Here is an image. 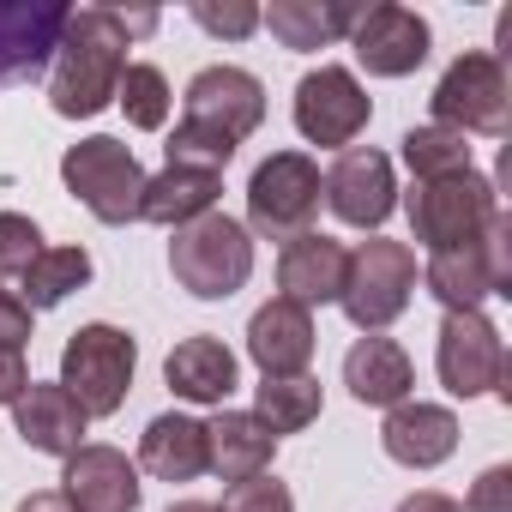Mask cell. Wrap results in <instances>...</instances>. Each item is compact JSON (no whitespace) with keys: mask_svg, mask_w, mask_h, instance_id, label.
Masks as SVG:
<instances>
[{"mask_svg":"<svg viewBox=\"0 0 512 512\" xmlns=\"http://www.w3.org/2000/svg\"><path fill=\"white\" fill-rule=\"evenodd\" d=\"M139 470L157 476V482H193V476H205V422L181 416V410L151 416L145 434H139Z\"/></svg>","mask_w":512,"mask_h":512,"instance_id":"cb8c5ba5","label":"cell"},{"mask_svg":"<svg viewBox=\"0 0 512 512\" xmlns=\"http://www.w3.org/2000/svg\"><path fill=\"white\" fill-rule=\"evenodd\" d=\"M344 272H350V247L332 241L326 229H308V235L284 241V253H278V290H284V302H296L308 314L344 296Z\"/></svg>","mask_w":512,"mask_h":512,"instance_id":"9a60e30c","label":"cell"},{"mask_svg":"<svg viewBox=\"0 0 512 512\" xmlns=\"http://www.w3.org/2000/svg\"><path fill=\"white\" fill-rule=\"evenodd\" d=\"M61 181L67 193L109 229L121 223H139V193H145V169L133 157V145L109 139V133H91L79 145L61 151Z\"/></svg>","mask_w":512,"mask_h":512,"instance_id":"5b68a950","label":"cell"},{"mask_svg":"<svg viewBox=\"0 0 512 512\" xmlns=\"http://www.w3.org/2000/svg\"><path fill=\"white\" fill-rule=\"evenodd\" d=\"M344 386H350V398L368 404V410H392V404H404L410 386H416L410 350L392 344V338H374V332L356 338L350 356H344Z\"/></svg>","mask_w":512,"mask_h":512,"instance_id":"7402d4cb","label":"cell"},{"mask_svg":"<svg viewBox=\"0 0 512 512\" xmlns=\"http://www.w3.org/2000/svg\"><path fill=\"white\" fill-rule=\"evenodd\" d=\"M464 512H512V464H488L470 488V500H458Z\"/></svg>","mask_w":512,"mask_h":512,"instance_id":"836d02e7","label":"cell"},{"mask_svg":"<svg viewBox=\"0 0 512 512\" xmlns=\"http://www.w3.org/2000/svg\"><path fill=\"white\" fill-rule=\"evenodd\" d=\"M422 284H428V296H434L446 314H482V302L494 296V272H488V260H482V235H476L470 247L428 253Z\"/></svg>","mask_w":512,"mask_h":512,"instance_id":"484cf974","label":"cell"},{"mask_svg":"<svg viewBox=\"0 0 512 512\" xmlns=\"http://www.w3.org/2000/svg\"><path fill=\"white\" fill-rule=\"evenodd\" d=\"M380 446L392 464L404 470H434L458 452V416L446 404H422V398H404L386 410V428H380Z\"/></svg>","mask_w":512,"mask_h":512,"instance_id":"e0dca14e","label":"cell"},{"mask_svg":"<svg viewBox=\"0 0 512 512\" xmlns=\"http://www.w3.org/2000/svg\"><path fill=\"white\" fill-rule=\"evenodd\" d=\"M278 458V434L253 416V410H217L205 422V470L223 482H247V476H266Z\"/></svg>","mask_w":512,"mask_h":512,"instance_id":"d6986e66","label":"cell"},{"mask_svg":"<svg viewBox=\"0 0 512 512\" xmlns=\"http://www.w3.org/2000/svg\"><path fill=\"white\" fill-rule=\"evenodd\" d=\"M193 25L199 31H211V37H229V43H241V37H253L260 31V7H247V0H229V7H211V0H193Z\"/></svg>","mask_w":512,"mask_h":512,"instance_id":"d6a6232c","label":"cell"},{"mask_svg":"<svg viewBox=\"0 0 512 512\" xmlns=\"http://www.w3.org/2000/svg\"><path fill=\"white\" fill-rule=\"evenodd\" d=\"M398 512H464V506L452 494H440V488H416V494L398 500Z\"/></svg>","mask_w":512,"mask_h":512,"instance_id":"8d00e7d4","label":"cell"},{"mask_svg":"<svg viewBox=\"0 0 512 512\" xmlns=\"http://www.w3.org/2000/svg\"><path fill=\"white\" fill-rule=\"evenodd\" d=\"M428 109H434V127H452V133H464V139H470V133L500 139V133H506V109H512L506 61H500V55H482V49L458 55V61L440 73Z\"/></svg>","mask_w":512,"mask_h":512,"instance_id":"9c48e42d","label":"cell"},{"mask_svg":"<svg viewBox=\"0 0 512 512\" xmlns=\"http://www.w3.org/2000/svg\"><path fill=\"white\" fill-rule=\"evenodd\" d=\"M31 344V308L19 302V290L0 284V350H25Z\"/></svg>","mask_w":512,"mask_h":512,"instance_id":"e575fe53","label":"cell"},{"mask_svg":"<svg viewBox=\"0 0 512 512\" xmlns=\"http://www.w3.org/2000/svg\"><path fill=\"white\" fill-rule=\"evenodd\" d=\"M247 356L260 368V380H278V374H308L314 362V314L272 296L260 314L247 320Z\"/></svg>","mask_w":512,"mask_h":512,"instance_id":"ac0fdd59","label":"cell"},{"mask_svg":"<svg viewBox=\"0 0 512 512\" xmlns=\"http://www.w3.org/2000/svg\"><path fill=\"white\" fill-rule=\"evenodd\" d=\"M320 199H326L320 163L308 151H272L260 169H253V181H247V235L296 241V235L314 229Z\"/></svg>","mask_w":512,"mask_h":512,"instance_id":"277c9868","label":"cell"},{"mask_svg":"<svg viewBox=\"0 0 512 512\" xmlns=\"http://www.w3.org/2000/svg\"><path fill=\"white\" fill-rule=\"evenodd\" d=\"M25 386H31V374H25V350H0V404H19L25 398Z\"/></svg>","mask_w":512,"mask_h":512,"instance_id":"d590c367","label":"cell"},{"mask_svg":"<svg viewBox=\"0 0 512 512\" xmlns=\"http://www.w3.org/2000/svg\"><path fill=\"white\" fill-rule=\"evenodd\" d=\"M416 296V247L410 241H386V235H368L356 253H350V272H344V296L338 308L350 314L356 332H386Z\"/></svg>","mask_w":512,"mask_h":512,"instance_id":"8992f818","label":"cell"},{"mask_svg":"<svg viewBox=\"0 0 512 512\" xmlns=\"http://www.w3.org/2000/svg\"><path fill=\"white\" fill-rule=\"evenodd\" d=\"M13 428H19V440L31 446V452H43V458H73L79 446H85V428H91V416L67 398V386L61 380H49V386H25V398L13 404Z\"/></svg>","mask_w":512,"mask_h":512,"instance_id":"ffe728a7","label":"cell"},{"mask_svg":"<svg viewBox=\"0 0 512 512\" xmlns=\"http://www.w3.org/2000/svg\"><path fill=\"white\" fill-rule=\"evenodd\" d=\"M404 211H410L416 247L452 253V247H470V241L488 229V217L500 211V193H494V181H482L476 169H464V175L416 181V187L404 193Z\"/></svg>","mask_w":512,"mask_h":512,"instance_id":"52a82bcc","label":"cell"},{"mask_svg":"<svg viewBox=\"0 0 512 512\" xmlns=\"http://www.w3.org/2000/svg\"><path fill=\"white\" fill-rule=\"evenodd\" d=\"M266 121V85L253 79L247 67H199L187 79V97H181V121L163 145V157L175 169H205V175H223L235 145L247 133H260Z\"/></svg>","mask_w":512,"mask_h":512,"instance_id":"6da1fadb","label":"cell"},{"mask_svg":"<svg viewBox=\"0 0 512 512\" xmlns=\"http://www.w3.org/2000/svg\"><path fill=\"white\" fill-rule=\"evenodd\" d=\"M85 284H91V253L85 247H43L31 260V272L19 278V302L31 314H43V308H61Z\"/></svg>","mask_w":512,"mask_h":512,"instance_id":"83f0119b","label":"cell"},{"mask_svg":"<svg viewBox=\"0 0 512 512\" xmlns=\"http://www.w3.org/2000/svg\"><path fill=\"white\" fill-rule=\"evenodd\" d=\"M398 151H404V163H410V175L416 181H440V175H464L470 169V145H464V133H452V127H410L404 139H398Z\"/></svg>","mask_w":512,"mask_h":512,"instance_id":"f1b7e54d","label":"cell"},{"mask_svg":"<svg viewBox=\"0 0 512 512\" xmlns=\"http://www.w3.org/2000/svg\"><path fill=\"white\" fill-rule=\"evenodd\" d=\"M217 193H223V175L163 163L157 175H145V193H139V223H157V229H187V223H199L205 211H217Z\"/></svg>","mask_w":512,"mask_h":512,"instance_id":"603a6c76","label":"cell"},{"mask_svg":"<svg viewBox=\"0 0 512 512\" xmlns=\"http://www.w3.org/2000/svg\"><path fill=\"white\" fill-rule=\"evenodd\" d=\"M428 19L416 7H398V0H380V7H362V19L350 25V49L374 79H404L428 61Z\"/></svg>","mask_w":512,"mask_h":512,"instance_id":"7c38bea8","label":"cell"},{"mask_svg":"<svg viewBox=\"0 0 512 512\" xmlns=\"http://www.w3.org/2000/svg\"><path fill=\"white\" fill-rule=\"evenodd\" d=\"M326 410V392L314 374H278V380H260L253 386V416H260L272 434H302L314 428Z\"/></svg>","mask_w":512,"mask_h":512,"instance_id":"4316f807","label":"cell"},{"mask_svg":"<svg viewBox=\"0 0 512 512\" xmlns=\"http://www.w3.org/2000/svg\"><path fill=\"white\" fill-rule=\"evenodd\" d=\"M356 19H362V7H350V0H272L260 13V25L284 49H332L338 37H350Z\"/></svg>","mask_w":512,"mask_h":512,"instance_id":"d4e9b609","label":"cell"},{"mask_svg":"<svg viewBox=\"0 0 512 512\" xmlns=\"http://www.w3.org/2000/svg\"><path fill=\"white\" fill-rule=\"evenodd\" d=\"M326 181V205L350 223V229H380L398 205V181H392V157L374 145H350L338 151V163L320 175Z\"/></svg>","mask_w":512,"mask_h":512,"instance_id":"4fadbf2b","label":"cell"},{"mask_svg":"<svg viewBox=\"0 0 512 512\" xmlns=\"http://www.w3.org/2000/svg\"><path fill=\"white\" fill-rule=\"evenodd\" d=\"M133 368H139V344L109 320L79 326L61 350V386L85 416H115L133 392Z\"/></svg>","mask_w":512,"mask_h":512,"instance_id":"ba28073f","label":"cell"},{"mask_svg":"<svg viewBox=\"0 0 512 512\" xmlns=\"http://www.w3.org/2000/svg\"><path fill=\"white\" fill-rule=\"evenodd\" d=\"M19 512H73V506L61 500V488H43V494H25Z\"/></svg>","mask_w":512,"mask_h":512,"instance_id":"74e56055","label":"cell"},{"mask_svg":"<svg viewBox=\"0 0 512 512\" xmlns=\"http://www.w3.org/2000/svg\"><path fill=\"white\" fill-rule=\"evenodd\" d=\"M67 19V0H0V85L37 79L61 49Z\"/></svg>","mask_w":512,"mask_h":512,"instance_id":"5bb4252c","label":"cell"},{"mask_svg":"<svg viewBox=\"0 0 512 512\" xmlns=\"http://www.w3.org/2000/svg\"><path fill=\"white\" fill-rule=\"evenodd\" d=\"M163 380H169L175 398L223 410L229 392H235V380H241V368H235V350H229L223 338L199 332V338H181V344L163 356Z\"/></svg>","mask_w":512,"mask_h":512,"instance_id":"44dd1931","label":"cell"},{"mask_svg":"<svg viewBox=\"0 0 512 512\" xmlns=\"http://www.w3.org/2000/svg\"><path fill=\"white\" fill-rule=\"evenodd\" d=\"M61 500L73 512H133L139 506V464L121 446H79L61 470Z\"/></svg>","mask_w":512,"mask_h":512,"instance_id":"2e32d148","label":"cell"},{"mask_svg":"<svg viewBox=\"0 0 512 512\" xmlns=\"http://www.w3.org/2000/svg\"><path fill=\"white\" fill-rule=\"evenodd\" d=\"M217 512H296V494L266 470V476H247V482H229L223 488V506Z\"/></svg>","mask_w":512,"mask_h":512,"instance_id":"1f68e13d","label":"cell"},{"mask_svg":"<svg viewBox=\"0 0 512 512\" xmlns=\"http://www.w3.org/2000/svg\"><path fill=\"white\" fill-rule=\"evenodd\" d=\"M127 13H109V7H79L61 31V49H55V73H49V103L61 121H91L115 103L121 91V73H127Z\"/></svg>","mask_w":512,"mask_h":512,"instance_id":"7a4b0ae2","label":"cell"},{"mask_svg":"<svg viewBox=\"0 0 512 512\" xmlns=\"http://www.w3.org/2000/svg\"><path fill=\"white\" fill-rule=\"evenodd\" d=\"M115 103L127 109V121H133L139 133H157V127H169V109H175V97H169V79H163V67H151V61H127Z\"/></svg>","mask_w":512,"mask_h":512,"instance_id":"f546056e","label":"cell"},{"mask_svg":"<svg viewBox=\"0 0 512 512\" xmlns=\"http://www.w3.org/2000/svg\"><path fill=\"white\" fill-rule=\"evenodd\" d=\"M169 272L199 302H229L253 278V235L229 211H205L199 223L175 229L169 241Z\"/></svg>","mask_w":512,"mask_h":512,"instance_id":"3957f363","label":"cell"},{"mask_svg":"<svg viewBox=\"0 0 512 512\" xmlns=\"http://www.w3.org/2000/svg\"><path fill=\"white\" fill-rule=\"evenodd\" d=\"M43 253V229L25 211H0V278H25Z\"/></svg>","mask_w":512,"mask_h":512,"instance_id":"4dcf8cb0","label":"cell"},{"mask_svg":"<svg viewBox=\"0 0 512 512\" xmlns=\"http://www.w3.org/2000/svg\"><path fill=\"white\" fill-rule=\"evenodd\" d=\"M169 512H217V506H211V500H175Z\"/></svg>","mask_w":512,"mask_h":512,"instance_id":"f35d334b","label":"cell"},{"mask_svg":"<svg viewBox=\"0 0 512 512\" xmlns=\"http://www.w3.org/2000/svg\"><path fill=\"white\" fill-rule=\"evenodd\" d=\"M434 368H440V386L452 398H482V392L506 398V344H500V326L488 314H446L440 320V344H434Z\"/></svg>","mask_w":512,"mask_h":512,"instance_id":"8fae6325","label":"cell"},{"mask_svg":"<svg viewBox=\"0 0 512 512\" xmlns=\"http://www.w3.org/2000/svg\"><path fill=\"white\" fill-rule=\"evenodd\" d=\"M374 103L362 91V79L350 67H314L302 73L296 85V133L308 145H326V151H350L368 127Z\"/></svg>","mask_w":512,"mask_h":512,"instance_id":"30bf717a","label":"cell"}]
</instances>
